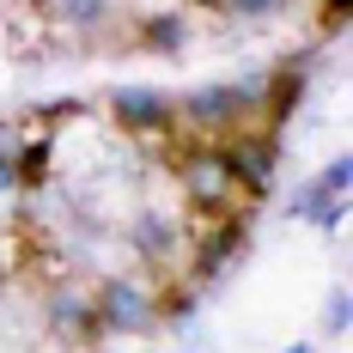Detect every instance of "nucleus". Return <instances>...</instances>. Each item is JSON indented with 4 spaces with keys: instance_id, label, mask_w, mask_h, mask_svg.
Listing matches in <instances>:
<instances>
[{
    "instance_id": "14",
    "label": "nucleus",
    "mask_w": 353,
    "mask_h": 353,
    "mask_svg": "<svg viewBox=\"0 0 353 353\" xmlns=\"http://www.w3.org/2000/svg\"><path fill=\"white\" fill-rule=\"evenodd\" d=\"M225 85H232V98H238V116H256L262 98H268V68L244 73V79H225Z\"/></svg>"
},
{
    "instance_id": "10",
    "label": "nucleus",
    "mask_w": 353,
    "mask_h": 353,
    "mask_svg": "<svg viewBox=\"0 0 353 353\" xmlns=\"http://www.w3.org/2000/svg\"><path fill=\"white\" fill-rule=\"evenodd\" d=\"M49 159H55V128H25V141H19V152H12L19 189H37V183L49 176Z\"/></svg>"
},
{
    "instance_id": "2",
    "label": "nucleus",
    "mask_w": 353,
    "mask_h": 353,
    "mask_svg": "<svg viewBox=\"0 0 353 353\" xmlns=\"http://www.w3.org/2000/svg\"><path fill=\"white\" fill-rule=\"evenodd\" d=\"M92 299H98V329L104 335H152L159 329V292L141 281H104Z\"/></svg>"
},
{
    "instance_id": "22",
    "label": "nucleus",
    "mask_w": 353,
    "mask_h": 353,
    "mask_svg": "<svg viewBox=\"0 0 353 353\" xmlns=\"http://www.w3.org/2000/svg\"><path fill=\"white\" fill-rule=\"evenodd\" d=\"M286 353H311V341H292V347H286Z\"/></svg>"
},
{
    "instance_id": "12",
    "label": "nucleus",
    "mask_w": 353,
    "mask_h": 353,
    "mask_svg": "<svg viewBox=\"0 0 353 353\" xmlns=\"http://www.w3.org/2000/svg\"><path fill=\"white\" fill-rule=\"evenodd\" d=\"M110 6H116V0H49V19L68 25V31H98L110 19Z\"/></svg>"
},
{
    "instance_id": "3",
    "label": "nucleus",
    "mask_w": 353,
    "mask_h": 353,
    "mask_svg": "<svg viewBox=\"0 0 353 353\" xmlns=\"http://www.w3.org/2000/svg\"><path fill=\"white\" fill-rule=\"evenodd\" d=\"M244 244H250L244 213H219L208 232L189 244V262H195V268H189V286H195V292H201V286H213L232 262H238V256H244Z\"/></svg>"
},
{
    "instance_id": "15",
    "label": "nucleus",
    "mask_w": 353,
    "mask_h": 353,
    "mask_svg": "<svg viewBox=\"0 0 353 353\" xmlns=\"http://www.w3.org/2000/svg\"><path fill=\"white\" fill-rule=\"evenodd\" d=\"M195 299H201V292H195L189 281H183V286H171V292L159 299V311H165V323H171V329H189V323H195Z\"/></svg>"
},
{
    "instance_id": "1",
    "label": "nucleus",
    "mask_w": 353,
    "mask_h": 353,
    "mask_svg": "<svg viewBox=\"0 0 353 353\" xmlns=\"http://www.w3.org/2000/svg\"><path fill=\"white\" fill-rule=\"evenodd\" d=\"M176 183H183L189 208H195V213H213V219H219V213H238V201H244L219 146H189V152L176 159Z\"/></svg>"
},
{
    "instance_id": "7",
    "label": "nucleus",
    "mask_w": 353,
    "mask_h": 353,
    "mask_svg": "<svg viewBox=\"0 0 353 353\" xmlns=\"http://www.w3.org/2000/svg\"><path fill=\"white\" fill-rule=\"evenodd\" d=\"M110 116L122 134H165L171 128V98L159 85H116L110 92Z\"/></svg>"
},
{
    "instance_id": "16",
    "label": "nucleus",
    "mask_w": 353,
    "mask_h": 353,
    "mask_svg": "<svg viewBox=\"0 0 353 353\" xmlns=\"http://www.w3.org/2000/svg\"><path fill=\"white\" fill-rule=\"evenodd\" d=\"M347 323H353V299H347V286H335L329 292V311H323V329L329 335H347Z\"/></svg>"
},
{
    "instance_id": "5",
    "label": "nucleus",
    "mask_w": 353,
    "mask_h": 353,
    "mask_svg": "<svg viewBox=\"0 0 353 353\" xmlns=\"http://www.w3.org/2000/svg\"><path fill=\"white\" fill-rule=\"evenodd\" d=\"M134 256L152 262L159 274H176V268L189 262V244H183L176 213H165V208H141L134 213Z\"/></svg>"
},
{
    "instance_id": "20",
    "label": "nucleus",
    "mask_w": 353,
    "mask_h": 353,
    "mask_svg": "<svg viewBox=\"0 0 353 353\" xmlns=\"http://www.w3.org/2000/svg\"><path fill=\"white\" fill-rule=\"evenodd\" d=\"M347 12H353V0H323V19H329V31H335Z\"/></svg>"
},
{
    "instance_id": "9",
    "label": "nucleus",
    "mask_w": 353,
    "mask_h": 353,
    "mask_svg": "<svg viewBox=\"0 0 353 353\" xmlns=\"http://www.w3.org/2000/svg\"><path fill=\"white\" fill-rule=\"evenodd\" d=\"M292 219H311V225H323V232H341V225H347V195H329V189H323L317 176H311V183H299V195H292Z\"/></svg>"
},
{
    "instance_id": "11",
    "label": "nucleus",
    "mask_w": 353,
    "mask_h": 353,
    "mask_svg": "<svg viewBox=\"0 0 353 353\" xmlns=\"http://www.w3.org/2000/svg\"><path fill=\"white\" fill-rule=\"evenodd\" d=\"M299 92H305V68H286L281 79L268 73V98H262L268 128H286V116H292V104H299Z\"/></svg>"
},
{
    "instance_id": "17",
    "label": "nucleus",
    "mask_w": 353,
    "mask_h": 353,
    "mask_svg": "<svg viewBox=\"0 0 353 353\" xmlns=\"http://www.w3.org/2000/svg\"><path fill=\"white\" fill-rule=\"evenodd\" d=\"M317 183L329 189V195H347V183H353V159H347V152H341V159H329V165L317 171Z\"/></svg>"
},
{
    "instance_id": "4",
    "label": "nucleus",
    "mask_w": 353,
    "mask_h": 353,
    "mask_svg": "<svg viewBox=\"0 0 353 353\" xmlns=\"http://www.w3.org/2000/svg\"><path fill=\"white\" fill-rule=\"evenodd\" d=\"M171 122H183L189 134L213 141V134H232L244 116H238V98H232V85H195V92H183V98L171 104Z\"/></svg>"
},
{
    "instance_id": "8",
    "label": "nucleus",
    "mask_w": 353,
    "mask_h": 353,
    "mask_svg": "<svg viewBox=\"0 0 353 353\" xmlns=\"http://www.w3.org/2000/svg\"><path fill=\"white\" fill-rule=\"evenodd\" d=\"M49 329L55 335H68V341H85V335H98V299L85 292V286H55L49 292Z\"/></svg>"
},
{
    "instance_id": "21",
    "label": "nucleus",
    "mask_w": 353,
    "mask_h": 353,
    "mask_svg": "<svg viewBox=\"0 0 353 353\" xmlns=\"http://www.w3.org/2000/svg\"><path fill=\"white\" fill-rule=\"evenodd\" d=\"M19 189V176H12V159H0V195H12Z\"/></svg>"
},
{
    "instance_id": "6",
    "label": "nucleus",
    "mask_w": 353,
    "mask_h": 353,
    "mask_svg": "<svg viewBox=\"0 0 353 353\" xmlns=\"http://www.w3.org/2000/svg\"><path fill=\"white\" fill-rule=\"evenodd\" d=\"M225 165H232V183H238V195H244V201H262V195L274 189L281 146H274V134H268V141H262V134H238V141L225 146Z\"/></svg>"
},
{
    "instance_id": "19",
    "label": "nucleus",
    "mask_w": 353,
    "mask_h": 353,
    "mask_svg": "<svg viewBox=\"0 0 353 353\" xmlns=\"http://www.w3.org/2000/svg\"><path fill=\"white\" fill-rule=\"evenodd\" d=\"M19 141H25V122H19V116H0V159H12Z\"/></svg>"
},
{
    "instance_id": "18",
    "label": "nucleus",
    "mask_w": 353,
    "mask_h": 353,
    "mask_svg": "<svg viewBox=\"0 0 353 353\" xmlns=\"http://www.w3.org/2000/svg\"><path fill=\"white\" fill-rule=\"evenodd\" d=\"M219 6H225L232 19H274L286 0H219Z\"/></svg>"
},
{
    "instance_id": "13",
    "label": "nucleus",
    "mask_w": 353,
    "mask_h": 353,
    "mask_svg": "<svg viewBox=\"0 0 353 353\" xmlns=\"http://www.w3.org/2000/svg\"><path fill=\"white\" fill-rule=\"evenodd\" d=\"M141 37H146V49H183L189 43V19L183 12H152Z\"/></svg>"
}]
</instances>
